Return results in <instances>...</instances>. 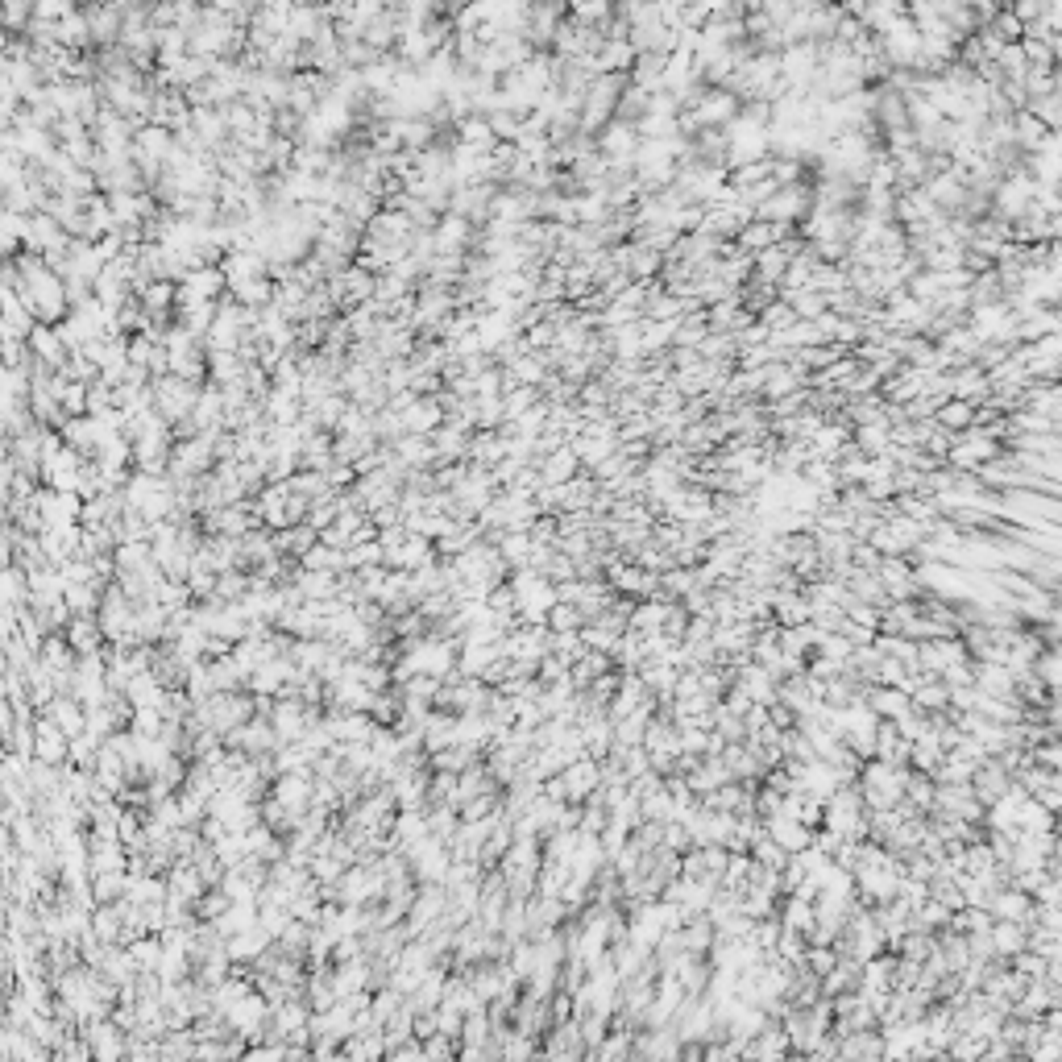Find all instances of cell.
I'll return each instance as SVG.
<instances>
[{"label":"cell","instance_id":"cell-10","mask_svg":"<svg viewBox=\"0 0 1062 1062\" xmlns=\"http://www.w3.org/2000/svg\"><path fill=\"white\" fill-rule=\"evenodd\" d=\"M444 403L440 399H415L407 411H403V428L407 436H436L444 428Z\"/></svg>","mask_w":1062,"mask_h":1062},{"label":"cell","instance_id":"cell-21","mask_svg":"<svg viewBox=\"0 0 1062 1062\" xmlns=\"http://www.w3.org/2000/svg\"><path fill=\"white\" fill-rule=\"evenodd\" d=\"M34 5H38V0H9V5H0V30H5V34H25L34 25Z\"/></svg>","mask_w":1062,"mask_h":1062},{"label":"cell","instance_id":"cell-2","mask_svg":"<svg viewBox=\"0 0 1062 1062\" xmlns=\"http://www.w3.org/2000/svg\"><path fill=\"white\" fill-rule=\"evenodd\" d=\"M200 395H204V386H200V382H187V378H175V374L154 378V411H158L171 428L195 415V403H200Z\"/></svg>","mask_w":1062,"mask_h":1062},{"label":"cell","instance_id":"cell-11","mask_svg":"<svg viewBox=\"0 0 1062 1062\" xmlns=\"http://www.w3.org/2000/svg\"><path fill=\"white\" fill-rule=\"evenodd\" d=\"M519 332H523V328H519L507 312H482V320H478V341H482V353H490V357H494L502 345H507V341H515Z\"/></svg>","mask_w":1062,"mask_h":1062},{"label":"cell","instance_id":"cell-16","mask_svg":"<svg viewBox=\"0 0 1062 1062\" xmlns=\"http://www.w3.org/2000/svg\"><path fill=\"white\" fill-rule=\"evenodd\" d=\"M395 457L407 469H436V444H432V436H403L395 444Z\"/></svg>","mask_w":1062,"mask_h":1062},{"label":"cell","instance_id":"cell-14","mask_svg":"<svg viewBox=\"0 0 1062 1062\" xmlns=\"http://www.w3.org/2000/svg\"><path fill=\"white\" fill-rule=\"evenodd\" d=\"M262 411H266V424L274 428H295L303 419V399L299 395H287V390H270L262 399Z\"/></svg>","mask_w":1062,"mask_h":1062},{"label":"cell","instance_id":"cell-7","mask_svg":"<svg viewBox=\"0 0 1062 1062\" xmlns=\"http://www.w3.org/2000/svg\"><path fill=\"white\" fill-rule=\"evenodd\" d=\"M83 17H88V30H92V46L104 50V46H121V30H125V17L117 5H83Z\"/></svg>","mask_w":1062,"mask_h":1062},{"label":"cell","instance_id":"cell-19","mask_svg":"<svg viewBox=\"0 0 1062 1062\" xmlns=\"http://www.w3.org/2000/svg\"><path fill=\"white\" fill-rule=\"evenodd\" d=\"M971 419H975V407H971V403H963V399H946V403L938 407V415H934V424H938L942 432H950V436H963V432H971Z\"/></svg>","mask_w":1062,"mask_h":1062},{"label":"cell","instance_id":"cell-22","mask_svg":"<svg viewBox=\"0 0 1062 1062\" xmlns=\"http://www.w3.org/2000/svg\"><path fill=\"white\" fill-rule=\"evenodd\" d=\"M776 838H780L785 847H793V843L805 847V830H801V826H776Z\"/></svg>","mask_w":1062,"mask_h":1062},{"label":"cell","instance_id":"cell-15","mask_svg":"<svg viewBox=\"0 0 1062 1062\" xmlns=\"http://www.w3.org/2000/svg\"><path fill=\"white\" fill-rule=\"evenodd\" d=\"M457 146H465V150H482V154H490V150L498 146V137H494V125H490V117H482V113H473V117H465V121L457 125Z\"/></svg>","mask_w":1062,"mask_h":1062},{"label":"cell","instance_id":"cell-6","mask_svg":"<svg viewBox=\"0 0 1062 1062\" xmlns=\"http://www.w3.org/2000/svg\"><path fill=\"white\" fill-rule=\"evenodd\" d=\"M639 129L627 125V121H610L602 133H598V154L610 158V162H635V150H639Z\"/></svg>","mask_w":1062,"mask_h":1062},{"label":"cell","instance_id":"cell-13","mask_svg":"<svg viewBox=\"0 0 1062 1062\" xmlns=\"http://www.w3.org/2000/svg\"><path fill=\"white\" fill-rule=\"evenodd\" d=\"M507 461V432H473V444H469V465L478 469H494Z\"/></svg>","mask_w":1062,"mask_h":1062},{"label":"cell","instance_id":"cell-17","mask_svg":"<svg viewBox=\"0 0 1062 1062\" xmlns=\"http://www.w3.org/2000/svg\"><path fill=\"white\" fill-rule=\"evenodd\" d=\"M50 390H54V399L63 403V411L71 415V419H79V415H88V390L92 386H83V382H71L67 374H54V382H50Z\"/></svg>","mask_w":1062,"mask_h":1062},{"label":"cell","instance_id":"cell-3","mask_svg":"<svg viewBox=\"0 0 1062 1062\" xmlns=\"http://www.w3.org/2000/svg\"><path fill=\"white\" fill-rule=\"evenodd\" d=\"M38 511H42V523L46 527H83V498L79 494H59V490H46L42 486Z\"/></svg>","mask_w":1062,"mask_h":1062},{"label":"cell","instance_id":"cell-12","mask_svg":"<svg viewBox=\"0 0 1062 1062\" xmlns=\"http://www.w3.org/2000/svg\"><path fill=\"white\" fill-rule=\"evenodd\" d=\"M540 473H544V486H569L573 478H581V473H585V465L573 453V444H561L552 457L540 461Z\"/></svg>","mask_w":1062,"mask_h":1062},{"label":"cell","instance_id":"cell-20","mask_svg":"<svg viewBox=\"0 0 1062 1062\" xmlns=\"http://www.w3.org/2000/svg\"><path fill=\"white\" fill-rule=\"evenodd\" d=\"M299 565H303L307 573H337V577H345V573H349V565H345V552H341V548H328L324 540H320L312 552H307Z\"/></svg>","mask_w":1062,"mask_h":1062},{"label":"cell","instance_id":"cell-18","mask_svg":"<svg viewBox=\"0 0 1062 1062\" xmlns=\"http://www.w3.org/2000/svg\"><path fill=\"white\" fill-rule=\"evenodd\" d=\"M498 552H502V561L519 573L531 565V556H536V540H531V531H507V536L498 540Z\"/></svg>","mask_w":1062,"mask_h":1062},{"label":"cell","instance_id":"cell-8","mask_svg":"<svg viewBox=\"0 0 1062 1062\" xmlns=\"http://www.w3.org/2000/svg\"><path fill=\"white\" fill-rule=\"evenodd\" d=\"M30 353L42 361L46 370H54V374H63V370H67V361H71L67 341L59 337V328H50V324H38V328L30 332Z\"/></svg>","mask_w":1062,"mask_h":1062},{"label":"cell","instance_id":"cell-4","mask_svg":"<svg viewBox=\"0 0 1062 1062\" xmlns=\"http://www.w3.org/2000/svg\"><path fill=\"white\" fill-rule=\"evenodd\" d=\"M34 760H42V764H50V768H59V764L71 760V739H67L46 714L34 718Z\"/></svg>","mask_w":1062,"mask_h":1062},{"label":"cell","instance_id":"cell-9","mask_svg":"<svg viewBox=\"0 0 1062 1062\" xmlns=\"http://www.w3.org/2000/svg\"><path fill=\"white\" fill-rule=\"evenodd\" d=\"M220 270H225L229 291H233V287L254 283V278H266V274H270V262L258 254V249H233V254H229L225 262H220Z\"/></svg>","mask_w":1062,"mask_h":1062},{"label":"cell","instance_id":"cell-1","mask_svg":"<svg viewBox=\"0 0 1062 1062\" xmlns=\"http://www.w3.org/2000/svg\"><path fill=\"white\" fill-rule=\"evenodd\" d=\"M5 287H13L25 303H30V312L38 316V324L59 328L71 316L67 278L54 274L46 266V258H38V254H17V258H9L5 262Z\"/></svg>","mask_w":1062,"mask_h":1062},{"label":"cell","instance_id":"cell-5","mask_svg":"<svg viewBox=\"0 0 1062 1062\" xmlns=\"http://www.w3.org/2000/svg\"><path fill=\"white\" fill-rule=\"evenodd\" d=\"M478 233L482 229H473L469 220L461 216H440V225H436V254H473L478 249Z\"/></svg>","mask_w":1062,"mask_h":1062}]
</instances>
